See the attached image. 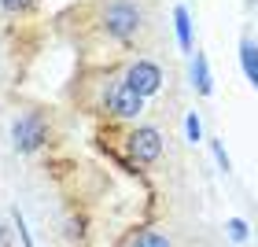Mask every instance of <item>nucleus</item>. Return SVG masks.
<instances>
[{"label": "nucleus", "instance_id": "423d86ee", "mask_svg": "<svg viewBox=\"0 0 258 247\" xmlns=\"http://www.w3.org/2000/svg\"><path fill=\"white\" fill-rule=\"evenodd\" d=\"M192 85H196L199 96H210V92H214V81H210V63H207L203 52H196V59H192Z\"/></svg>", "mask_w": 258, "mask_h": 247}, {"label": "nucleus", "instance_id": "4468645a", "mask_svg": "<svg viewBox=\"0 0 258 247\" xmlns=\"http://www.w3.org/2000/svg\"><path fill=\"white\" fill-rule=\"evenodd\" d=\"M4 4V11H11V15H19V11H30L33 0H0Z\"/></svg>", "mask_w": 258, "mask_h": 247}, {"label": "nucleus", "instance_id": "20e7f679", "mask_svg": "<svg viewBox=\"0 0 258 247\" xmlns=\"http://www.w3.org/2000/svg\"><path fill=\"white\" fill-rule=\"evenodd\" d=\"M162 155V137H159V129L155 126H140L129 133V159H137V162H144V166H151Z\"/></svg>", "mask_w": 258, "mask_h": 247}, {"label": "nucleus", "instance_id": "ddd939ff", "mask_svg": "<svg viewBox=\"0 0 258 247\" xmlns=\"http://www.w3.org/2000/svg\"><path fill=\"white\" fill-rule=\"evenodd\" d=\"M210 151H214V159H218V166L221 170H232V162H229V151H225V144H221V140H210Z\"/></svg>", "mask_w": 258, "mask_h": 247}, {"label": "nucleus", "instance_id": "1a4fd4ad", "mask_svg": "<svg viewBox=\"0 0 258 247\" xmlns=\"http://www.w3.org/2000/svg\"><path fill=\"white\" fill-rule=\"evenodd\" d=\"M122 247H170V240L162 236V232H155V229H144V232H133Z\"/></svg>", "mask_w": 258, "mask_h": 247}, {"label": "nucleus", "instance_id": "2eb2a0df", "mask_svg": "<svg viewBox=\"0 0 258 247\" xmlns=\"http://www.w3.org/2000/svg\"><path fill=\"white\" fill-rule=\"evenodd\" d=\"M0 247H11V240H8V232H4V225H0Z\"/></svg>", "mask_w": 258, "mask_h": 247}, {"label": "nucleus", "instance_id": "39448f33", "mask_svg": "<svg viewBox=\"0 0 258 247\" xmlns=\"http://www.w3.org/2000/svg\"><path fill=\"white\" fill-rule=\"evenodd\" d=\"M103 103H107V111L118 114V118H137V114L144 111V100H140L137 92L125 85V81H114V85H107V92H103Z\"/></svg>", "mask_w": 258, "mask_h": 247}, {"label": "nucleus", "instance_id": "9d476101", "mask_svg": "<svg viewBox=\"0 0 258 247\" xmlns=\"http://www.w3.org/2000/svg\"><path fill=\"white\" fill-rule=\"evenodd\" d=\"M11 229H15V236H19V243H22V247H33V236H30L26 218H22V210H19V207L11 210Z\"/></svg>", "mask_w": 258, "mask_h": 247}, {"label": "nucleus", "instance_id": "9b49d317", "mask_svg": "<svg viewBox=\"0 0 258 247\" xmlns=\"http://www.w3.org/2000/svg\"><path fill=\"white\" fill-rule=\"evenodd\" d=\"M184 137H188L192 144H196V140H203V122H199V114H196V111L184 114Z\"/></svg>", "mask_w": 258, "mask_h": 247}, {"label": "nucleus", "instance_id": "f03ea898", "mask_svg": "<svg viewBox=\"0 0 258 247\" xmlns=\"http://www.w3.org/2000/svg\"><path fill=\"white\" fill-rule=\"evenodd\" d=\"M11 140H15V148L22 155H33V151H41V144L48 140V129H44V118L41 114H22L11 129Z\"/></svg>", "mask_w": 258, "mask_h": 247}, {"label": "nucleus", "instance_id": "0eeeda50", "mask_svg": "<svg viewBox=\"0 0 258 247\" xmlns=\"http://www.w3.org/2000/svg\"><path fill=\"white\" fill-rule=\"evenodd\" d=\"M240 67H243V74H247V81L258 89V44L251 37L240 41Z\"/></svg>", "mask_w": 258, "mask_h": 247}, {"label": "nucleus", "instance_id": "f8f14e48", "mask_svg": "<svg viewBox=\"0 0 258 247\" xmlns=\"http://www.w3.org/2000/svg\"><path fill=\"white\" fill-rule=\"evenodd\" d=\"M225 232H229L232 243H247V225H243L240 218H229V221H225Z\"/></svg>", "mask_w": 258, "mask_h": 247}, {"label": "nucleus", "instance_id": "6e6552de", "mask_svg": "<svg viewBox=\"0 0 258 247\" xmlns=\"http://www.w3.org/2000/svg\"><path fill=\"white\" fill-rule=\"evenodd\" d=\"M173 26H177V44L184 52H192V19H188V8H173Z\"/></svg>", "mask_w": 258, "mask_h": 247}, {"label": "nucleus", "instance_id": "7ed1b4c3", "mask_svg": "<svg viewBox=\"0 0 258 247\" xmlns=\"http://www.w3.org/2000/svg\"><path fill=\"white\" fill-rule=\"evenodd\" d=\"M125 85L133 89L140 100H148V96H155V92L162 89V70L151 59H137L133 67L125 70Z\"/></svg>", "mask_w": 258, "mask_h": 247}, {"label": "nucleus", "instance_id": "f257e3e1", "mask_svg": "<svg viewBox=\"0 0 258 247\" xmlns=\"http://www.w3.org/2000/svg\"><path fill=\"white\" fill-rule=\"evenodd\" d=\"M103 26L114 41H133L140 30V8L133 0H114V4L103 8Z\"/></svg>", "mask_w": 258, "mask_h": 247}]
</instances>
